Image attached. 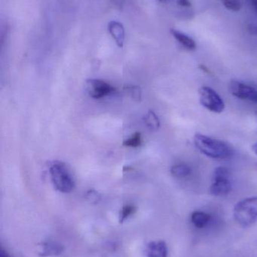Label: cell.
Masks as SVG:
<instances>
[{
  "mask_svg": "<svg viewBox=\"0 0 257 257\" xmlns=\"http://www.w3.org/2000/svg\"><path fill=\"white\" fill-rule=\"evenodd\" d=\"M211 220V216L203 211H193L191 214V221L196 227L202 229L205 227Z\"/></svg>",
  "mask_w": 257,
  "mask_h": 257,
  "instance_id": "7c38bea8",
  "label": "cell"
},
{
  "mask_svg": "<svg viewBox=\"0 0 257 257\" xmlns=\"http://www.w3.org/2000/svg\"><path fill=\"white\" fill-rule=\"evenodd\" d=\"M194 144L198 150L213 159H226L231 157L232 150L226 142L202 134L195 135Z\"/></svg>",
  "mask_w": 257,
  "mask_h": 257,
  "instance_id": "6da1fadb",
  "label": "cell"
},
{
  "mask_svg": "<svg viewBox=\"0 0 257 257\" xmlns=\"http://www.w3.org/2000/svg\"><path fill=\"white\" fill-rule=\"evenodd\" d=\"M231 190H232V184L229 178L214 179L210 187V193L215 196H226L230 193Z\"/></svg>",
  "mask_w": 257,
  "mask_h": 257,
  "instance_id": "ba28073f",
  "label": "cell"
},
{
  "mask_svg": "<svg viewBox=\"0 0 257 257\" xmlns=\"http://www.w3.org/2000/svg\"><path fill=\"white\" fill-rule=\"evenodd\" d=\"M146 257H167L168 249L164 241H150L145 249Z\"/></svg>",
  "mask_w": 257,
  "mask_h": 257,
  "instance_id": "52a82bcc",
  "label": "cell"
},
{
  "mask_svg": "<svg viewBox=\"0 0 257 257\" xmlns=\"http://www.w3.org/2000/svg\"><path fill=\"white\" fill-rule=\"evenodd\" d=\"M229 90L238 99L257 103V89L249 84L238 80H232L229 84Z\"/></svg>",
  "mask_w": 257,
  "mask_h": 257,
  "instance_id": "5b68a950",
  "label": "cell"
},
{
  "mask_svg": "<svg viewBox=\"0 0 257 257\" xmlns=\"http://www.w3.org/2000/svg\"><path fill=\"white\" fill-rule=\"evenodd\" d=\"M0 257H11L9 256V253L5 251L4 250H1V252H0Z\"/></svg>",
  "mask_w": 257,
  "mask_h": 257,
  "instance_id": "cb8c5ba5",
  "label": "cell"
},
{
  "mask_svg": "<svg viewBox=\"0 0 257 257\" xmlns=\"http://www.w3.org/2000/svg\"><path fill=\"white\" fill-rule=\"evenodd\" d=\"M125 90L131 96L133 100L139 102L141 99V89L138 86H126V87H125Z\"/></svg>",
  "mask_w": 257,
  "mask_h": 257,
  "instance_id": "e0dca14e",
  "label": "cell"
},
{
  "mask_svg": "<svg viewBox=\"0 0 257 257\" xmlns=\"http://www.w3.org/2000/svg\"><path fill=\"white\" fill-rule=\"evenodd\" d=\"M250 2H251V4L253 5L255 11L257 12V0H250Z\"/></svg>",
  "mask_w": 257,
  "mask_h": 257,
  "instance_id": "d4e9b609",
  "label": "cell"
},
{
  "mask_svg": "<svg viewBox=\"0 0 257 257\" xmlns=\"http://www.w3.org/2000/svg\"><path fill=\"white\" fill-rule=\"evenodd\" d=\"M256 118H257V111L256 112Z\"/></svg>",
  "mask_w": 257,
  "mask_h": 257,
  "instance_id": "83f0119b",
  "label": "cell"
},
{
  "mask_svg": "<svg viewBox=\"0 0 257 257\" xmlns=\"http://www.w3.org/2000/svg\"><path fill=\"white\" fill-rule=\"evenodd\" d=\"M170 172L175 178H186L191 174V169L187 164L180 163L172 166Z\"/></svg>",
  "mask_w": 257,
  "mask_h": 257,
  "instance_id": "4fadbf2b",
  "label": "cell"
},
{
  "mask_svg": "<svg viewBox=\"0 0 257 257\" xmlns=\"http://www.w3.org/2000/svg\"><path fill=\"white\" fill-rule=\"evenodd\" d=\"M136 211L135 207L134 205H125L119 213V223H122L128 220L130 217Z\"/></svg>",
  "mask_w": 257,
  "mask_h": 257,
  "instance_id": "2e32d148",
  "label": "cell"
},
{
  "mask_svg": "<svg viewBox=\"0 0 257 257\" xmlns=\"http://www.w3.org/2000/svg\"><path fill=\"white\" fill-rule=\"evenodd\" d=\"M199 68H200L201 69H202V71H204V72H205V73L209 74V75H211L212 74V72L210 71V69H208L207 66H205V65H200L199 66Z\"/></svg>",
  "mask_w": 257,
  "mask_h": 257,
  "instance_id": "603a6c76",
  "label": "cell"
},
{
  "mask_svg": "<svg viewBox=\"0 0 257 257\" xmlns=\"http://www.w3.org/2000/svg\"><path fill=\"white\" fill-rule=\"evenodd\" d=\"M178 6L181 7L190 8L192 6V3L190 0H178Z\"/></svg>",
  "mask_w": 257,
  "mask_h": 257,
  "instance_id": "7402d4cb",
  "label": "cell"
},
{
  "mask_svg": "<svg viewBox=\"0 0 257 257\" xmlns=\"http://www.w3.org/2000/svg\"><path fill=\"white\" fill-rule=\"evenodd\" d=\"M142 144V136L140 133H136L132 136L125 139L122 145L128 148H138Z\"/></svg>",
  "mask_w": 257,
  "mask_h": 257,
  "instance_id": "9a60e30c",
  "label": "cell"
},
{
  "mask_svg": "<svg viewBox=\"0 0 257 257\" xmlns=\"http://www.w3.org/2000/svg\"><path fill=\"white\" fill-rule=\"evenodd\" d=\"M144 123L150 130H157L160 127L159 119L152 111H149V112L145 115Z\"/></svg>",
  "mask_w": 257,
  "mask_h": 257,
  "instance_id": "5bb4252c",
  "label": "cell"
},
{
  "mask_svg": "<svg viewBox=\"0 0 257 257\" xmlns=\"http://www.w3.org/2000/svg\"><path fill=\"white\" fill-rule=\"evenodd\" d=\"M199 93L201 104L207 109L214 113H221L224 110V102L220 95L211 87H201Z\"/></svg>",
  "mask_w": 257,
  "mask_h": 257,
  "instance_id": "277c9868",
  "label": "cell"
},
{
  "mask_svg": "<svg viewBox=\"0 0 257 257\" xmlns=\"http://www.w3.org/2000/svg\"><path fill=\"white\" fill-rule=\"evenodd\" d=\"M108 31L118 46L122 48L125 39V28L122 24L119 21H110L108 24Z\"/></svg>",
  "mask_w": 257,
  "mask_h": 257,
  "instance_id": "30bf717a",
  "label": "cell"
},
{
  "mask_svg": "<svg viewBox=\"0 0 257 257\" xmlns=\"http://www.w3.org/2000/svg\"><path fill=\"white\" fill-rule=\"evenodd\" d=\"M252 150H253V152H254V154L257 156V142L253 145V147H252Z\"/></svg>",
  "mask_w": 257,
  "mask_h": 257,
  "instance_id": "484cf974",
  "label": "cell"
},
{
  "mask_svg": "<svg viewBox=\"0 0 257 257\" xmlns=\"http://www.w3.org/2000/svg\"><path fill=\"white\" fill-rule=\"evenodd\" d=\"M221 2L226 9L232 12H238L242 7L240 0H221Z\"/></svg>",
  "mask_w": 257,
  "mask_h": 257,
  "instance_id": "ac0fdd59",
  "label": "cell"
},
{
  "mask_svg": "<svg viewBox=\"0 0 257 257\" xmlns=\"http://www.w3.org/2000/svg\"><path fill=\"white\" fill-rule=\"evenodd\" d=\"M230 178V172L225 167H218L214 170V179Z\"/></svg>",
  "mask_w": 257,
  "mask_h": 257,
  "instance_id": "d6986e66",
  "label": "cell"
},
{
  "mask_svg": "<svg viewBox=\"0 0 257 257\" xmlns=\"http://www.w3.org/2000/svg\"><path fill=\"white\" fill-rule=\"evenodd\" d=\"M63 250V246L56 241H44L39 245V255L41 257L56 256Z\"/></svg>",
  "mask_w": 257,
  "mask_h": 257,
  "instance_id": "9c48e42d",
  "label": "cell"
},
{
  "mask_svg": "<svg viewBox=\"0 0 257 257\" xmlns=\"http://www.w3.org/2000/svg\"><path fill=\"white\" fill-rule=\"evenodd\" d=\"M247 29L250 34L257 36V26L254 25V24H248Z\"/></svg>",
  "mask_w": 257,
  "mask_h": 257,
  "instance_id": "44dd1931",
  "label": "cell"
},
{
  "mask_svg": "<svg viewBox=\"0 0 257 257\" xmlns=\"http://www.w3.org/2000/svg\"><path fill=\"white\" fill-rule=\"evenodd\" d=\"M235 221L243 228L249 227L257 220V197L240 201L234 208Z\"/></svg>",
  "mask_w": 257,
  "mask_h": 257,
  "instance_id": "3957f363",
  "label": "cell"
},
{
  "mask_svg": "<svg viewBox=\"0 0 257 257\" xmlns=\"http://www.w3.org/2000/svg\"><path fill=\"white\" fill-rule=\"evenodd\" d=\"M157 1L160 2V3H165L168 2L169 0H157Z\"/></svg>",
  "mask_w": 257,
  "mask_h": 257,
  "instance_id": "4316f807",
  "label": "cell"
},
{
  "mask_svg": "<svg viewBox=\"0 0 257 257\" xmlns=\"http://www.w3.org/2000/svg\"><path fill=\"white\" fill-rule=\"evenodd\" d=\"M49 174L56 190L63 193H69L73 190L75 183L62 162L53 161L49 166Z\"/></svg>",
  "mask_w": 257,
  "mask_h": 257,
  "instance_id": "7a4b0ae2",
  "label": "cell"
},
{
  "mask_svg": "<svg viewBox=\"0 0 257 257\" xmlns=\"http://www.w3.org/2000/svg\"><path fill=\"white\" fill-rule=\"evenodd\" d=\"M86 88L89 96L95 99H102L116 92V88L113 85L100 79L88 80Z\"/></svg>",
  "mask_w": 257,
  "mask_h": 257,
  "instance_id": "8992f818",
  "label": "cell"
},
{
  "mask_svg": "<svg viewBox=\"0 0 257 257\" xmlns=\"http://www.w3.org/2000/svg\"><path fill=\"white\" fill-rule=\"evenodd\" d=\"M170 33L175 37V39L186 49L190 50V51H194L196 49V42L188 35L182 33L179 30H175V29H170Z\"/></svg>",
  "mask_w": 257,
  "mask_h": 257,
  "instance_id": "8fae6325",
  "label": "cell"
},
{
  "mask_svg": "<svg viewBox=\"0 0 257 257\" xmlns=\"http://www.w3.org/2000/svg\"><path fill=\"white\" fill-rule=\"evenodd\" d=\"M86 199L93 204H97L101 200V195L95 190H90L86 193Z\"/></svg>",
  "mask_w": 257,
  "mask_h": 257,
  "instance_id": "ffe728a7",
  "label": "cell"
}]
</instances>
